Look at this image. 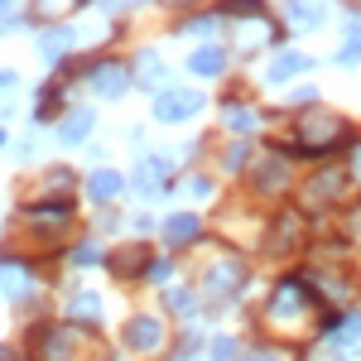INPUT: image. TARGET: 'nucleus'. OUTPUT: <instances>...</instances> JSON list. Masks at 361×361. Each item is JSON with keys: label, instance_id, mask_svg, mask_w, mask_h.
<instances>
[{"label": "nucleus", "instance_id": "nucleus-1", "mask_svg": "<svg viewBox=\"0 0 361 361\" xmlns=\"http://www.w3.org/2000/svg\"><path fill=\"white\" fill-rule=\"evenodd\" d=\"M308 308H313V299H308L304 279H279L275 284V294H270V318L275 323H299Z\"/></svg>", "mask_w": 361, "mask_h": 361}, {"label": "nucleus", "instance_id": "nucleus-2", "mask_svg": "<svg viewBox=\"0 0 361 361\" xmlns=\"http://www.w3.org/2000/svg\"><path fill=\"white\" fill-rule=\"evenodd\" d=\"M299 154H328L337 140H342V121L337 116H308L299 121Z\"/></svg>", "mask_w": 361, "mask_h": 361}, {"label": "nucleus", "instance_id": "nucleus-3", "mask_svg": "<svg viewBox=\"0 0 361 361\" xmlns=\"http://www.w3.org/2000/svg\"><path fill=\"white\" fill-rule=\"evenodd\" d=\"M197 111H202V92H193V87H173V92L154 97V121H188Z\"/></svg>", "mask_w": 361, "mask_h": 361}, {"label": "nucleus", "instance_id": "nucleus-4", "mask_svg": "<svg viewBox=\"0 0 361 361\" xmlns=\"http://www.w3.org/2000/svg\"><path fill=\"white\" fill-rule=\"evenodd\" d=\"M159 342H164V323L154 313H140V318L126 323V347L130 352H159Z\"/></svg>", "mask_w": 361, "mask_h": 361}, {"label": "nucleus", "instance_id": "nucleus-5", "mask_svg": "<svg viewBox=\"0 0 361 361\" xmlns=\"http://www.w3.org/2000/svg\"><path fill=\"white\" fill-rule=\"evenodd\" d=\"M34 342H39L44 361H73V352H78V333L73 328H39Z\"/></svg>", "mask_w": 361, "mask_h": 361}, {"label": "nucleus", "instance_id": "nucleus-6", "mask_svg": "<svg viewBox=\"0 0 361 361\" xmlns=\"http://www.w3.org/2000/svg\"><path fill=\"white\" fill-rule=\"evenodd\" d=\"M241 284H246V265H241V260H236V265H212V270L202 275V289H207L212 299L241 294Z\"/></svg>", "mask_w": 361, "mask_h": 361}, {"label": "nucleus", "instance_id": "nucleus-7", "mask_svg": "<svg viewBox=\"0 0 361 361\" xmlns=\"http://www.w3.org/2000/svg\"><path fill=\"white\" fill-rule=\"evenodd\" d=\"M87 78H92V87L102 97H116V92H126V82H130V68L126 63H92Z\"/></svg>", "mask_w": 361, "mask_h": 361}, {"label": "nucleus", "instance_id": "nucleus-8", "mask_svg": "<svg viewBox=\"0 0 361 361\" xmlns=\"http://www.w3.org/2000/svg\"><path fill=\"white\" fill-rule=\"evenodd\" d=\"M29 289H34L29 265H20V260H0V294H5V299H25Z\"/></svg>", "mask_w": 361, "mask_h": 361}, {"label": "nucleus", "instance_id": "nucleus-9", "mask_svg": "<svg viewBox=\"0 0 361 361\" xmlns=\"http://www.w3.org/2000/svg\"><path fill=\"white\" fill-rule=\"evenodd\" d=\"M197 236H202V222H197L193 212H178V217L164 222V241L169 246H188V241H197Z\"/></svg>", "mask_w": 361, "mask_h": 361}, {"label": "nucleus", "instance_id": "nucleus-10", "mask_svg": "<svg viewBox=\"0 0 361 361\" xmlns=\"http://www.w3.org/2000/svg\"><path fill=\"white\" fill-rule=\"evenodd\" d=\"M68 49H73V29L58 25V29H44V34H39V58H44V63H58Z\"/></svg>", "mask_w": 361, "mask_h": 361}, {"label": "nucleus", "instance_id": "nucleus-11", "mask_svg": "<svg viewBox=\"0 0 361 361\" xmlns=\"http://www.w3.org/2000/svg\"><path fill=\"white\" fill-rule=\"evenodd\" d=\"M92 121H97L92 111H73L68 121H63V130H58V140H63V145H82V140L92 135Z\"/></svg>", "mask_w": 361, "mask_h": 361}, {"label": "nucleus", "instance_id": "nucleus-12", "mask_svg": "<svg viewBox=\"0 0 361 361\" xmlns=\"http://www.w3.org/2000/svg\"><path fill=\"white\" fill-rule=\"evenodd\" d=\"M126 188V178L121 173H111V169H102V173H92V183H87V193L97 197V202H111L116 193Z\"/></svg>", "mask_w": 361, "mask_h": 361}, {"label": "nucleus", "instance_id": "nucleus-13", "mask_svg": "<svg viewBox=\"0 0 361 361\" xmlns=\"http://www.w3.org/2000/svg\"><path fill=\"white\" fill-rule=\"evenodd\" d=\"M164 173H169V159H159V154L145 159V164L135 169V188L140 193H154V183H164Z\"/></svg>", "mask_w": 361, "mask_h": 361}, {"label": "nucleus", "instance_id": "nucleus-14", "mask_svg": "<svg viewBox=\"0 0 361 361\" xmlns=\"http://www.w3.org/2000/svg\"><path fill=\"white\" fill-rule=\"evenodd\" d=\"M188 68H193L197 78H217V73L226 68V54L222 49H197V54L188 58Z\"/></svg>", "mask_w": 361, "mask_h": 361}, {"label": "nucleus", "instance_id": "nucleus-15", "mask_svg": "<svg viewBox=\"0 0 361 361\" xmlns=\"http://www.w3.org/2000/svg\"><path fill=\"white\" fill-rule=\"evenodd\" d=\"M255 183H260V193H270V188H284V183H289V164H284V159H270V164H260Z\"/></svg>", "mask_w": 361, "mask_h": 361}, {"label": "nucleus", "instance_id": "nucleus-16", "mask_svg": "<svg viewBox=\"0 0 361 361\" xmlns=\"http://www.w3.org/2000/svg\"><path fill=\"white\" fill-rule=\"evenodd\" d=\"M337 193H342V173H337V169H323V173L308 183V197H323V202H328V197H337Z\"/></svg>", "mask_w": 361, "mask_h": 361}, {"label": "nucleus", "instance_id": "nucleus-17", "mask_svg": "<svg viewBox=\"0 0 361 361\" xmlns=\"http://www.w3.org/2000/svg\"><path fill=\"white\" fill-rule=\"evenodd\" d=\"M308 58L304 54H279L275 63H270V82H284V78H294V73H304Z\"/></svg>", "mask_w": 361, "mask_h": 361}, {"label": "nucleus", "instance_id": "nucleus-18", "mask_svg": "<svg viewBox=\"0 0 361 361\" xmlns=\"http://www.w3.org/2000/svg\"><path fill=\"white\" fill-rule=\"evenodd\" d=\"M222 116H226V126H231V130H241V135H250V130H255V121H260L250 106H236V102H226Z\"/></svg>", "mask_w": 361, "mask_h": 361}, {"label": "nucleus", "instance_id": "nucleus-19", "mask_svg": "<svg viewBox=\"0 0 361 361\" xmlns=\"http://www.w3.org/2000/svg\"><path fill=\"white\" fill-rule=\"evenodd\" d=\"M294 231H299V222H294V217H279V231H270V250H275V255H284V250L294 246Z\"/></svg>", "mask_w": 361, "mask_h": 361}, {"label": "nucleus", "instance_id": "nucleus-20", "mask_svg": "<svg viewBox=\"0 0 361 361\" xmlns=\"http://www.w3.org/2000/svg\"><path fill=\"white\" fill-rule=\"evenodd\" d=\"M140 73H145V87H159V82L169 78V73H164V63H159L154 54H140Z\"/></svg>", "mask_w": 361, "mask_h": 361}, {"label": "nucleus", "instance_id": "nucleus-21", "mask_svg": "<svg viewBox=\"0 0 361 361\" xmlns=\"http://www.w3.org/2000/svg\"><path fill=\"white\" fill-rule=\"evenodd\" d=\"M357 58H361V25L347 20V49L337 54V63H357Z\"/></svg>", "mask_w": 361, "mask_h": 361}, {"label": "nucleus", "instance_id": "nucleus-22", "mask_svg": "<svg viewBox=\"0 0 361 361\" xmlns=\"http://www.w3.org/2000/svg\"><path fill=\"white\" fill-rule=\"evenodd\" d=\"M246 159H250V145H231V149L222 154V169L236 173V169H246Z\"/></svg>", "mask_w": 361, "mask_h": 361}, {"label": "nucleus", "instance_id": "nucleus-23", "mask_svg": "<svg viewBox=\"0 0 361 361\" xmlns=\"http://www.w3.org/2000/svg\"><path fill=\"white\" fill-rule=\"evenodd\" d=\"M97 308H102V299H97V294H78V299H73V313H78V318H87V323H97Z\"/></svg>", "mask_w": 361, "mask_h": 361}, {"label": "nucleus", "instance_id": "nucleus-24", "mask_svg": "<svg viewBox=\"0 0 361 361\" xmlns=\"http://www.w3.org/2000/svg\"><path fill=\"white\" fill-rule=\"evenodd\" d=\"M111 265L121 270V275H126V270H149V260H145V250H126V255H116Z\"/></svg>", "mask_w": 361, "mask_h": 361}, {"label": "nucleus", "instance_id": "nucleus-25", "mask_svg": "<svg viewBox=\"0 0 361 361\" xmlns=\"http://www.w3.org/2000/svg\"><path fill=\"white\" fill-rule=\"evenodd\" d=\"M289 20H294V25H323V10H318V5H313V10H308V5H294Z\"/></svg>", "mask_w": 361, "mask_h": 361}, {"label": "nucleus", "instance_id": "nucleus-26", "mask_svg": "<svg viewBox=\"0 0 361 361\" xmlns=\"http://www.w3.org/2000/svg\"><path fill=\"white\" fill-rule=\"evenodd\" d=\"M73 260H78V265H97V260H102V250L92 246V241H82V246L73 250Z\"/></svg>", "mask_w": 361, "mask_h": 361}, {"label": "nucleus", "instance_id": "nucleus-27", "mask_svg": "<svg viewBox=\"0 0 361 361\" xmlns=\"http://www.w3.org/2000/svg\"><path fill=\"white\" fill-rule=\"evenodd\" d=\"M169 275H173V265H169V260H149V270H145V279H154V284H164Z\"/></svg>", "mask_w": 361, "mask_h": 361}, {"label": "nucleus", "instance_id": "nucleus-28", "mask_svg": "<svg viewBox=\"0 0 361 361\" xmlns=\"http://www.w3.org/2000/svg\"><path fill=\"white\" fill-rule=\"evenodd\" d=\"M236 357V342L231 337H217V347H212V361H231Z\"/></svg>", "mask_w": 361, "mask_h": 361}, {"label": "nucleus", "instance_id": "nucleus-29", "mask_svg": "<svg viewBox=\"0 0 361 361\" xmlns=\"http://www.w3.org/2000/svg\"><path fill=\"white\" fill-rule=\"evenodd\" d=\"M212 25H217V20H212V15H202V20H188V34H212Z\"/></svg>", "mask_w": 361, "mask_h": 361}, {"label": "nucleus", "instance_id": "nucleus-30", "mask_svg": "<svg viewBox=\"0 0 361 361\" xmlns=\"http://www.w3.org/2000/svg\"><path fill=\"white\" fill-rule=\"evenodd\" d=\"M169 304L183 313V308H193V294H188V289H173V294H169Z\"/></svg>", "mask_w": 361, "mask_h": 361}, {"label": "nucleus", "instance_id": "nucleus-31", "mask_svg": "<svg viewBox=\"0 0 361 361\" xmlns=\"http://www.w3.org/2000/svg\"><path fill=\"white\" fill-rule=\"evenodd\" d=\"M0 29H20V10H5L0 5Z\"/></svg>", "mask_w": 361, "mask_h": 361}, {"label": "nucleus", "instance_id": "nucleus-32", "mask_svg": "<svg viewBox=\"0 0 361 361\" xmlns=\"http://www.w3.org/2000/svg\"><path fill=\"white\" fill-rule=\"evenodd\" d=\"M207 188H212L207 178H188V193H193V197H202V193H207Z\"/></svg>", "mask_w": 361, "mask_h": 361}, {"label": "nucleus", "instance_id": "nucleus-33", "mask_svg": "<svg viewBox=\"0 0 361 361\" xmlns=\"http://www.w3.org/2000/svg\"><path fill=\"white\" fill-rule=\"evenodd\" d=\"M20 82V78H15V73H10V68H5V73H0V92H10V87Z\"/></svg>", "mask_w": 361, "mask_h": 361}, {"label": "nucleus", "instance_id": "nucleus-34", "mask_svg": "<svg viewBox=\"0 0 361 361\" xmlns=\"http://www.w3.org/2000/svg\"><path fill=\"white\" fill-rule=\"evenodd\" d=\"M352 173H357V178H361V145H357V149H352Z\"/></svg>", "mask_w": 361, "mask_h": 361}, {"label": "nucleus", "instance_id": "nucleus-35", "mask_svg": "<svg viewBox=\"0 0 361 361\" xmlns=\"http://www.w3.org/2000/svg\"><path fill=\"white\" fill-rule=\"evenodd\" d=\"M246 361H279L275 352H260V357H246Z\"/></svg>", "mask_w": 361, "mask_h": 361}, {"label": "nucleus", "instance_id": "nucleus-36", "mask_svg": "<svg viewBox=\"0 0 361 361\" xmlns=\"http://www.w3.org/2000/svg\"><path fill=\"white\" fill-rule=\"evenodd\" d=\"M0 145H5V130H0Z\"/></svg>", "mask_w": 361, "mask_h": 361}]
</instances>
